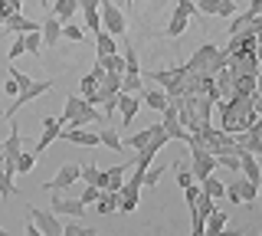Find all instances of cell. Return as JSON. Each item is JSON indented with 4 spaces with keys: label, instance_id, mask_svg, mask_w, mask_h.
Wrapping results in <instances>:
<instances>
[{
    "label": "cell",
    "instance_id": "obj_52",
    "mask_svg": "<svg viewBox=\"0 0 262 236\" xmlns=\"http://www.w3.org/2000/svg\"><path fill=\"white\" fill-rule=\"evenodd\" d=\"M4 233H7V230H4V226H0V236H4Z\"/></svg>",
    "mask_w": 262,
    "mask_h": 236
},
{
    "label": "cell",
    "instance_id": "obj_21",
    "mask_svg": "<svg viewBox=\"0 0 262 236\" xmlns=\"http://www.w3.org/2000/svg\"><path fill=\"white\" fill-rule=\"evenodd\" d=\"M121 92H135V95H141V92H144L141 72H121Z\"/></svg>",
    "mask_w": 262,
    "mask_h": 236
},
{
    "label": "cell",
    "instance_id": "obj_50",
    "mask_svg": "<svg viewBox=\"0 0 262 236\" xmlns=\"http://www.w3.org/2000/svg\"><path fill=\"white\" fill-rule=\"evenodd\" d=\"M125 4H128V7H131V4H135V0H125Z\"/></svg>",
    "mask_w": 262,
    "mask_h": 236
},
{
    "label": "cell",
    "instance_id": "obj_10",
    "mask_svg": "<svg viewBox=\"0 0 262 236\" xmlns=\"http://www.w3.org/2000/svg\"><path fill=\"white\" fill-rule=\"evenodd\" d=\"M39 33H43V46H56L62 39V20L56 13H46L43 23H39Z\"/></svg>",
    "mask_w": 262,
    "mask_h": 236
},
{
    "label": "cell",
    "instance_id": "obj_29",
    "mask_svg": "<svg viewBox=\"0 0 262 236\" xmlns=\"http://www.w3.org/2000/svg\"><path fill=\"white\" fill-rule=\"evenodd\" d=\"M23 43H27L30 56H39V50H43V33H39V30H30V33H23Z\"/></svg>",
    "mask_w": 262,
    "mask_h": 236
},
{
    "label": "cell",
    "instance_id": "obj_23",
    "mask_svg": "<svg viewBox=\"0 0 262 236\" xmlns=\"http://www.w3.org/2000/svg\"><path fill=\"white\" fill-rule=\"evenodd\" d=\"M95 62H102L108 72H125V56L121 53H108V56H95Z\"/></svg>",
    "mask_w": 262,
    "mask_h": 236
},
{
    "label": "cell",
    "instance_id": "obj_26",
    "mask_svg": "<svg viewBox=\"0 0 262 236\" xmlns=\"http://www.w3.org/2000/svg\"><path fill=\"white\" fill-rule=\"evenodd\" d=\"M36 151H20V158H16V174H33V167H36Z\"/></svg>",
    "mask_w": 262,
    "mask_h": 236
},
{
    "label": "cell",
    "instance_id": "obj_4",
    "mask_svg": "<svg viewBox=\"0 0 262 236\" xmlns=\"http://www.w3.org/2000/svg\"><path fill=\"white\" fill-rule=\"evenodd\" d=\"M30 220L39 226V233H43V236H62L59 213H53V210H36V207H30Z\"/></svg>",
    "mask_w": 262,
    "mask_h": 236
},
{
    "label": "cell",
    "instance_id": "obj_15",
    "mask_svg": "<svg viewBox=\"0 0 262 236\" xmlns=\"http://www.w3.org/2000/svg\"><path fill=\"white\" fill-rule=\"evenodd\" d=\"M141 102L147 105V109H154V112H164L167 109V92H164V89H144L141 92Z\"/></svg>",
    "mask_w": 262,
    "mask_h": 236
},
{
    "label": "cell",
    "instance_id": "obj_28",
    "mask_svg": "<svg viewBox=\"0 0 262 236\" xmlns=\"http://www.w3.org/2000/svg\"><path fill=\"white\" fill-rule=\"evenodd\" d=\"M252 20H256V17H252V13H249V10H243V13H239V10H236V13H233V23H229V33H233V36H236V33H243V30H246V27H249V23H252Z\"/></svg>",
    "mask_w": 262,
    "mask_h": 236
},
{
    "label": "cell",
    "instance_id": "obj_19",
    "mask_svg": "<svg viewBox=\"0 0 262 236\" xmlns=\"http://www.w3.org/2000/svg\"><path fill=\"white\" fill-rule=\"evenodd\" d=\"M213 210H216V200H213L210 194H203V190H200V197H196V203L190 207V217L196 213V217H203V220H207V217L213 213Z\"/></svg>",
    "mask_w": 262,
    "mask_h": 236
},
{
    "label": "cell",
    "instance_id": "obj_17",
    "mask_svg": "<svg viewBox=\"0 0 262 236\" xmlns=\"http://www.w3.org/2000/svg\"><path fill=\"white\" fill-rule=\"evenodd\" d=\"M53 13H56L62 23H69V20L79 13V0H56V4H53Z\"/></svg>",
    "mask_w": 262,
    "mask_h": 236
},
{
    "label": "cell",
    "instance_id": "obj_32",
    "mask_svg": "<svg viewBox=\"0 0 262 236\" xmlns=\"http://www.w3.org/2000/svg\"><path fill=\"white\" fill-rule=\"evenodd\" d=\"M125 72H141V62H138V50L131 43H125Z\"/></svg>",
    "mask_w": 262,
    "mask_h": 236
},
{
    "label": "cell",
    "instance_id": "obj_38",
    "mask_svg": "<svg viewBox=\"0 0 262 236\" xmlns=\"http://www.w3.org/2000/svg\"><path fill=\"white\" fill-rule=\"evenodd\" d=\"M98 197H102V187H95V184H85V190H82V203H85V207H92V203L98 200Z\"/></svg>",
    "mask_w": 262,
    "mask_h": 236
},
{
    "label": "cell",
    "instance_id": "obj_20",
    "mask_svg": "<svg viewBox=\"0 0 262 236\" xmlns=\"http://www.w3.org/2000/svg\"><path fill=\"white\" fill-rule=\"evenodd\" d=\"M98 138H102V144H105V148H112V151H125V138L115 132V128L105 125L102 132H98Z\"/></svg>",
    "mask_w": 262,
    "mask_h": 236
},
{
    "label": "cell",
    "instance_id": "obj_49",
    "mask_svg": "<svg viewBox=\"0 0 262 236\" xmlns=\"http://www.w3.org/2000/svg\"><path fill=\"white\" fill-rule=\"evenodd\" d=\"M7 4H10V7H16V10H20V7H23V0H7Z\"/></svg>",
    "mask_w": 262,
    "mask_h": 236
},
{
    "label": "cell",
    "instance_id": "obj_3",
    "mask_svg": "<svg viewBox=\"0 0 262 236\" xmlns=\"http://www.w3.org/2000/svg\"><path fill=\"white\" fill-rule=\"evenodd\" d=\"M49 89H53V79H43V82H33L30 89H20V92H16V95H13V105H10V109H7V112H4V118H7V121H10V118L16 115V112H20V109H23V105H30L33 99H39V95H46V92H49Z\"/></svg>",
    "mask_w": 262,
    "mask_h": 236
},
{
    "label": "cell",
    "instance_id": "obj_40",
    "mask_svg": "<svg viewBox=\"0 0 262 236\" xmlns=\"http://www.w3.org/2000/svg\"><path fill=\"white\" fill-rule=\"evenodd\" d=\"M161 174H164V167H147L144 170V187H158Z\"/></svg>",
    "mask_w": 262,
    "mask_h": 236
},
{
    "label": "cell",
    "instance_id": "obj_36",
    "mask_svg": "<svg viewBox=\"0 0 262 236\" xmlns=\"http://www.w3.org/2000/svg\"><path fill=\"white\" fill-rule=\"evenodd\" d=\"M174 170H177V184H180V187H190V184H196V181H193V170H187L184 161H177Z\"/></svg>",
    "mask_w": 262,
    "mask_h": 236
},
{
    "label": "cell",
    "instance_id": "obj_37",
    "mask_svg": "<svg viewBox=\"0 0 262 236\" xmlns=\"http://www.w3.org/2000/svg\"><path fill=\"white\" fill-rule=\"evenodd\" d=\"M92 226H82V223H62V236H92Z\"/></svg>",
    "mask_w": 262,
    "mask_h": 236
},
{
    "label": "cell",
    "instance_id": "obj_11",
    "mask_svg": "<svg viewBox=\"0 0 262 236\" xmlns=\"http://www.w3.org/2000/svg\"><path fill=\"white\" fill-rule=\"evenodd\" d=\"M98 7H102V0H79V10L85 13V27L98 33L102 30V13H98Z\"/></svg>",
    "mask_w": 262,
    "mask_h": 236
},
{
    "label": "cell",
    "instance_id": "obj_2",
    "mask_svg": "<svg viewBox=\"0 0 262 236\" xmlns=\"http://www.w3.org/2000/svg\"><path fill=\"white\" fill-rule=\"evenodd\" d=\"M98 13H102V30H108L112 36H125L128 33V20H125V13L118 10V7L112 4V0H102V7H98Z\"/></svg>",
    "mask_w": 262,
    "mask_h": 236
},
{
    "label": "cell",
    "instance_id": "obj_7",
    "mask_svg": "<svg viewBox=\"0 0 262 236\" xmlns=\"http://www.w3.org/2000/svg\"><path fill=\"white\" fill-rule=\"evenodd\" d=\"M59 138H62V141L79 144V148H98V144H102L98 132H89V128H62Z\"/></svg>",
    "mask_w": 262,
    "mask_h": 236
},
{
    "label": "cell",
    "instance_id": "obj_27",
    "mask_svg": "<svg viewBox=\"0 0 262 236\" xmlns=\"http://www.w3.org/2000/svg\"><path fill=\"white\" fill-rule=\"evenodd\" d=\"M125 170H131V164L108 167V190H121V184H125Z\"/></svg>",
    "mask_w": 262,
    "mask_h": 236
},
{
    "label": "cell",
    "instance_id": "obj_51",
    "mask_svg": "<svg viewBox=\"0 0 262 236\" xmlns=\"http://www.w3.org/2000/svg\"><path fill=\"white\" fill-rule=\"evenodd\" d=\"M39 4H43V7H46V4H49V0H39Z\"/></svg>",
    "mask_w": 262,
    "mask_h": 236
},
{
    "label": "cell",
    "instance_id": "obj_39",
    "mask_svg": "<svg viewBox=\"0 0 262 236\" xmlns=\"http://www.w3.org/2000/svg\"><path fill=\"white\" fill-rule=\"evenodd\" d=\"M95 89H98V76H95V72H89V76H82V82H79V92H82V95L95 92Z\"/></svg>",
    "mask_w": 262,
    "mask_h": 236
},
{
    "label": "cell",
    "instance_id": "obj_24",
    "mask_svg": "<svg viewBox=\"0 0 262 236\" xmlns=\"http://www.w3.org/2000/svg\"><path fill=\"white\" fill-rule=\"evenodd\" d=\"M200 190H203V194H210L213 200L226 197V184H220V181H216V177H213V174L207 177V181H200Z\"/></svg>",
    "mask_w": 262,
    "mask_h": 236
},
{
    "label": "cell",
    "instance_id": "obj_33",
    "mask_svg": "<svg viewBox=\"0 0 262 236\" xmlns=\"http://www.w3.org/2000/svg\"><path fill=\"white\" fill-rule=\"evenodd\" d=\"M0 197H4V200H10V197H20V190L13 187V177H7L4 170H0Z\"/></svg>",
    "mask_w": 262,
    "mask_h": 236
},
{
    "label": "cell",
    "instance_id": "obj_41",
    "mask_svg": "<svg viewBox=\"0 0 262 236\" xmlns=\"http://www.w3.org/2000/svg\"><path fill=\"white\" fill-rule=\"evenodd\" d=\"M196 7H200V13H207V17H216L220 13V0H200Z\"/></svg>",
    "mask_w": 262,
    "mask_h": 236
},
{
    "label": "cell",
    "instance_id": "obj_31",
    "mask_svg": "<svg viewBox=\"0 0 262 236\" xmlns=\"http://www.w3.org/2000/svg\"><path fill=\"white\" fill-rule=\"evenodd\" d=\"M62 39H69V43H82V39H85V30L82 27H76V23H62Z\"/></svg>",
    "mask_w": 262,
    "mask_h": 236
},
{
    "label": "cell",
    "instance_id": "obj_6",
    "mask_svg": "<svg viewBox=\"0 0 262 236\" xmlns=\"http://www.w3.org/2000/svg\"><path fill=\"white\" fill-rule=\"evenodd\" d=\"M59 135H62V121L56 118V115H43V135H39V141H36V154H43L53 141H59Z\"/></svg>",
    "mask_w": 262,
    "mask_h": 236
},
{
    "label": "cell",
    "instance_id": "obj_9",
    "mask_svg": "<svg viewBox=\"0 0 262 236\" xmlns=\"http://www.w3.org/2000/svg\"><path fill=\"white\" fill-rule=\"evenodd\" d=\"M138 109H141V95L135 92H118V112H121V125H131L138 118Z\"/></svg>",
    "mask_w": 262,
    "mask_h": 236
},
{
    "label": "cell",
    "instance_id": "obj_44",
    "mask_svg": "<svg viewBox=\"0 0 262 236\" xmlns=\"http://www.w3.org/2000/svg\"><path fill=\"white\" fill-rule=\"evenodd\" d=\"M226 200H229V203H243V200H239V184H236V181L226 184Z\"/></svg>",
    "mask_w": 262,
    "mask_h": 236
},
{
    "label": "cell",
    "instance_id": "obj_22",
    "mask_svg": "<svg viewBox=\"0 0 262 236\" xmlns=\"http://www.w3.org/2000/svg\"><path fill=\"white\" fill-rule=\"evenodd\" d=\"M236 184H239V200H243V203H256L259 184H252L249 177H236Z\"/></svg>",
    "mask_w": 262,
    "mask_h": 236
},
{
    "label": "cell",
    "instance_id": "obj_53",
    "mask_svg": "<svg viewBox=\"0 0 262 236\" xmlns=\"http://www.w3.org/2000/svg\"><path fill=\"white\" fill-rule=\"evenodd\" d=\"M0 115H4V112H0Z\"/></svg>",
    "mask_w": 262,
    "mask_h": 236
},
{
    "label": "cell",
    "instance_id": "obj_16",
    "mask_svg": "<svg viewBox=\"0 0 262 236\" xmlns=\"http://www.w3.org/2000/svg\"><path fill=\"white\" fill-rule=\"evenodd\" d=\"M118 203H121V194L118 190H102V197L95 200V210L102 217H108V213H115L118 210Z\"/></svg>",
    "mask_w": 262,
    "mask_h": 236
},
{
    "label": "cell",
    "instance_id": "obj_14",
    "mask_svg": "<svg viewBox=\"0 0 262 236\" xmlns=\"http://www.w3.org/2000/svg\"><path fill=\"white\" fill-rule=\"evenodd\" d=\"M118 53V36H112L108 30H98L95 33V56H108Z\"/></svg>",
    "mask_w": 262,
    "mask_h": 236
},
{
    "label": "cell",
    "instance_id": "obj_42",
    "mask_svg": "<svg viewBox=\"0 0 262 236\" xmlns=\"http://www.w3.org/2000/svg\"><path fill=\"white\" fill-rule=\"evenodd\" d=\"M236 10H239V7H236V0H220V13H216V17H233V13Z\"/></svg>",
    "mask_w": 262,
    "mask_h": 236
},
{
    "label": "cell",
    "instance_id": "obj_46",
    "mask_svg": "<svg viewBox=\"0 0 262 236\" xmlns=\"http://www.w3.org/2000/svg\"><path fill=\"white\" fill-rule=\"evenodd\" d=\"M10 13H16V7H10L7 0H0V23H7V17H10Z\"/></svg>",
    "mask_w": 262,
    "mask_h": 236
},
{
    "label": "cell",
    "instance_id": "obj_12",
    "mask_svg": "<svg viewBox=\"0 0 262 236\" xmlns=\"http://www.w3.org/2000/svg\"><path fill=\"white\" fill-rule=\"evenodd\" d=\"M216 46H213V43H203L200 46V50H196L193 56H190V62H187V69H190V72H200L203 66H207V62H213V59H216Z\"/></svg>",
    "mask_w": 262,
    "mask_h": 236
},
{
    "label": "cell",
    "instance_id": "obj_45",
    "mask_svg": "<svg viewBox=\"0 0 262 236\" xmlns=\"http://www.w3.org/2000/svg\"><path fill=\"white\" fill-rule=\"evenodd\" d=\"M118 210H121V213H135V210H138V197H121Z\"/></svg>",
    "mask_w": 262,
    "mask_h": 236
},
{
    "label": "cell",
    "instance_id": "obj_35",
    "mask_svg": "<svg viewBox=\"0 0 262 236\" xmlns=\"http://www.w3.org/2000/svg\"><path fill=\"white\" fill-rule=\"evenodd\" d=\"M23 53H27V43H23V33H16V39L10 43V50H7V59H10V62H16Z\"/></svg>",
    "mask_w": 262,
    "mask_h": 236
},
{
    "label": "cell",
    "instance_id": "obj_18",
    "mask_svg": "<svg viewBox=\"0 0 262 236\" xmlns=\"http://www.w3.org/2000/svg\"><path fill=\"white\" fill-rule=\"evenodd\" d=\"M226 223H229V213H226V210H213V213L207 217V233L210 236H220V233L226 230Z\"/></svg>",
    "mask_w": 262,
    "mask_h": 236
},
{
    "label": "cell",
    "instance_id": "obj_5",
    "mask_svg": "<svg viewBox=\"0 0 262 236\" xmlns=\"http://www.w3.org/2000/svg\"><path fill=\"white\" fill-rule=\"evenodd\" d=\"M79 174H82V167H79V164H62V167H59V174H56L53 181H46V190H49V194H62V190H69V187L79 181Z\"/></svg>",
    "mask_w": 262,
    "mask_h": 236
},
{
    "label": "cell",
    "instance_id": "obj_1",
    "mask_svg": "<svg viewBox=\"0 0 262 236\" xmlns=\"http://www.w3.org/2000/svg\"><path fill=\"white\" fill-rule=\"evenodd\" d=\"M216 154L207 151L203 144H190V170H193V181L200 184V181H207V177L216 170Z\"/></svg>",
    "mask_w": 262,
    "mask_h": 236
},
{
    "label": "cell",
    "instance_id": "obj_48",
    "mask_svg": "<svg viewBox=\"0 0 262 236\" xmlns=\"http://www.w3.org/2000/svg\"><path fill=\"white\" fill-rule=\"evenodd\" d=\"M246 10H249V13H252V17H262V0H252V4H249V7H246Z\"/></svg>",
    "mask_w": 262,
    "mask_h": 236
},
{
    "label": "cell",
    "instance_id": "obj_13",
    "mask_svg": "<svg viewBox=\"0 0 262 236\" xmlns=\"http://www.w3.org/2000/svg\"><path fill=\"white\" fill-rule=\"evenodd\" d=\"M7 33H30V30H39V23L36 20H30V17H23L20 10L16 13H10V17H7Z\"/></svg>",
    "mask_w": 262,
    "mask_h": 236
},
{
    "label": "cell",
    "instance_id": "obj_43",
    "mask_svg": "<svg viewBox=\"0 0 262 236\" xmlns=\"http://www.w3.org/2000/svg\"><path fill=\"white\" fill-rule=\"evenodd\" d=\"M10 76L16 79V85H20V89H30V85H33V79L27 76V72H20L16 66H10Z\"/></svg>",
    "mask_w": 262,
    "mask_h": 236
},
{
    "label": "cell",
    "instance_id": "obj_34",
    "mask_svg": "<svg viewBox=\"0 0 262 236\" xmlns=\"http://www.w3.org/2000/svg\"><path fill=\"white\" fill-rule=\"evenodd\" d=\"M174 13H180V17H200V7H196L193 0H177Z\"/></svg>",
    "mask_w": 262,
    "mask_h": 236
},
{
    "label": "cell",
    "instance_id": "obj_8",
    "mask_svg": "<svg viewBox=\"0 0 262 236\" xmlns=\"http://www.w3.org/2000/svg\"><path fill=\"white\" fill-rule=\"evenodd\" d=\"M53 213H59V217H85V203H82L79 197H59L56 194L53 197Z\"/></svg>",
    "mask_w": 262,
    "mask_h": 236
},
{
    "label": "cell",
    "instance_id": "obj_25",
    "mask_svg": "<svg viewBox=\"0 0 262 236\" xmlns=\"http://www.w3.org/2000/svg\"><path fill=\"white\" fill-rule=\"evenodd\" d=\"M187 23H190V17H180V13H174L164 33H167L170 39H177V36H184V33H187Z\"/></svg>",
    "mask_w": 262,
    "mask_h": 236
},
{
    "label": "cell",
    "instance_id": "obj_47",
    "mask_svg": "<svg viewBox=\"0 0 262 236\" xmlns=\"http://www.w3.org/2000/svg\"><path fill=\"white\" fill-rule=\"evenodd\" d=\"M4 92H7V95H10V99H13V95H16V92H20V85H16V79H13V76H10V79H7V89H4Z\"/></svg>",
    "mask_w": 262,
    "mask_h": 236
},
{
    "label": "cell",
    "instance_id": "obj_30",
    "mask_svg": "<svg viewBox=\"0 0 262 236\" xmlns=\"http://www.w3.org/2000/svg\"><path fill=\"white\" fill-rule=\"evenodd\" d=\"M147 141H151V128H144V132H138V135L125 138V148H135V154H138V151H141Z\"/></svg>",
    "mask_w": 262,
    "mask_h": 236
}]
</instances>
